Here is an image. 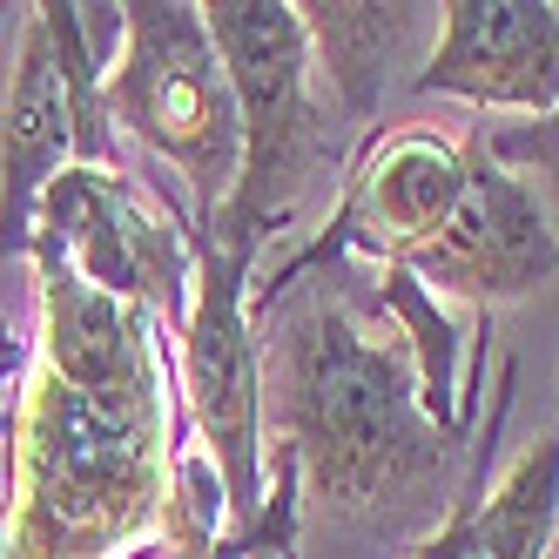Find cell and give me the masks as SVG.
Returning <instances> with one entry per match:
<instances>
[{"label":"cell","mask_w":559,"mask_h":559,"mask_svg":"<svg viewBox=\"0 0 559 559\" xmlns=\"http://www.w3.org/2000/svg\"><path fill=\"white\" fill-rule=\"evenodd\" d=\"M34 257V365L14 412L0 559H115L176 519V365L163 324Z\"/></svg>","instance_id":"1"},{"label":"cell","mask_w":559,"mask_h":559,"mask_svg":"<svg viewBox=\"0 0 559 559\" xmlns=\"http://www.w3.org/2000/svg\"><path fill=\"white\" fill-rule=\"evenodd\" d=\"M418 391L405 331H371L337 290L317 284L276 317L263 344V472L270 512L243 559H290L297 519H405L452 472Z\"/></svg>","instance_id":"2"},{"label":"cell","mask_w":559,"mask_h":559,"mask_svg":"<svg viewBox=\"0 0 559 559\" xmlns=\"http://www.w3.org/2000/svg\"><path fill=\"white\" fill-rule=\"evenodd\" d=\"M210 41L223 55L236 122H243V163H236L229 203L210 229H189L203 243L257 263L270 236H284L297 203L331 169V129L310 95V34L290 0H203Z\"/></svg>","instance_id":"3"},{"label":"cell","mask_w":559,"mask_h":559,"mask_svg":"<svg viewBox=\"0 0 559 559\" xmlns=\"http://www.w3.org/2000/svg\"><path fill=\"white\" fill-rule=\"evenodd\" d=\"M115 14H122V55L102 74V108L115 129H129L155 163L182 176L195 203L189 229H210L243 163V122L210 21L189 0H129Z\"/></svg>","instance_id":"4"},{"label":"cell","mask_w":559,"mask_h":559,"mask_svg":"<svg viewBox=\"0 0 559 559\" xmlns=\"http://www.w3.org/2000/svg\"><path fill=\"white\" fill-rule=\"evenodd\" d=\"M195 276L189 310L176 324V384L189 425L203 438V459L216 478V499L229 519V539H216V559H243L270 512V472H263V337L250 317V276L257 263L229 257L203 236H189Z\"/></svg>","instance_id":"5"},{"label":"cell","mask_w":559,"mask_h":559,"mask_svg":"<svg viewBox=\"0 0 559 559\" xmlns=\"http://www.w3.org/2000/svg\"><path fill=\"white\" fill-rule=\"evenodd\" d=\"M61 169H122L102 108V68L82 8H21V41L0 95V263L27 250L34 203Z\"/></svg>","instance_id":"6"},{"label":"cell","mask_w":559,"mask_h":559,"mask_svg":"<svg viewBox=\"0 0 559 559\" xmlns=\"http://www.w3.org/2000/svg\"><path fill=\"white\" fill-rule=\"evenodd\" d=\"M27 243H48L88 290L142 304L155 324H182L195 250L169 203L122 169H61L34 203Z\"/></svg>","instance_id":"7"},{"label":"cell","mask_w":559,"mask_h":559,"mask_svg":"<svg viewBox=\"0 0 559 559\" xmlns=\"http://www.w3.org/2000/svg\"><path fill=\"white\" fill-rule=\"evenodd\" d=\"M465 176H472V142H452L438 129L371 135L344 176V195H337L324 236L304 243L290 263H276L263 290L284 297L304 270H324L337 257H371L384 270H405L452 229V216L465 203Z\"/></svg>","instance_id":"8"},{"label":"cell","mask_w":559,"mask_h":559,"mask_svg":"<svg viewBox=\"0 0 559 559\" xmlns=\"http://www.w3.org/2000/svg\"><path fill=\"white\" fill-rule=\"evenodd\" d=\"M465 142H472L465 203H459L452 229L425 257L405 263V276L431 297L478 304V317H486L492 304L533 297L559 276V223L546 216V195L526 176L499 169L478 135H465Z\"/></svg>","instance_id":"9"},{"label":"cell","mask_w":559,"mask_h":559,"mask_svg":"<svg viewBox=\"0 0 559 559\" xmlns=\"http://www.w3.org/2000/svg\"><path fill=\"white\" fill-rule=\"evenodd\" d=\"M412 95H459L472 108L546 115L559 102V8L546 0H452Z\"/></svg>","instance_id":"10"},{"label":"cell","mask_w":559,"mask_h":559,"mask_svg":"<svg viewBox=\"0 0 559 559\" xmlns=\"http://www.w3.org/2000/svg\"><path fill=\"white\" fill-rule=\"evenodd\" d=\"M297 14H304V34H310V55L324 61V82H331L337 108L350 122H371L378 102H384V82H391V61L405 55L425 8L331 0V8H297Z\"/></svg>","instance_id":"11"},{"label":"cell","mask_w":559,"mask_h":559,"mask_svg":"<svg viewBox=\"0 0 559 559\" xmlns=\"http://www.w3.org/2000/svg\"><path fill=\"white\" fill-rule=\"evenodd\" d=\"M559 533V425L519 452L499 486L472 506V533L459 559H546Z\"/></svg>","instance_id":"12"},{"label":"cell","mask_w":559,"mask_h":559,"mask_svg":"<svg viewBox=\"0 0 559 559\" xmlns=\"http://www.w3.org/2000/svg\"><path fill=\"white\" fill-rule=\"evenodd\" d=\"M486 155L512 176H546V189L559 195V102L546 115H526V122H506V129H478Z\"/></svg>","instance_id":"13"},{"label":"cell","mask_w":559,"mask_h":559,"mask_svg":"<svg viewBox=\"0 0 559 559\" xmlns=\"http://www.w3.org/2000/svg\"><path fill=\"white\" fill-rule=\"evenodd\" d=\"M486 499V465H472V478H465V492L452 499V512H445V526H438L412 559H459L465 552V533H472V506Z\"/></svg>","instance_id":"14"},{"label":"cell","mask_w":559,"mask_h":559,"mask_svg":"<svg viewBox=\"0 0 559 559\" xmlns=\"http://www.w3.org/2000/svg\"><path fill=\"white\" fill-rule=\"evenodd\" d=\"M0 445H14V412L0 405Z\"/></svg>","instance_id":"15"},{"label":"cell","mask_w":559,"mask_h":559,"mask_svg":"<svg viewBox=\"0 0 559 559\" xmlns=\"http://www.w3.org/2000/svg\"><path fill=\"white\" fill-rule=\"evenodd\" d=\"M0 357H8V344H0Z\"/></svg>","instance_id":"16"}]
</instances>
